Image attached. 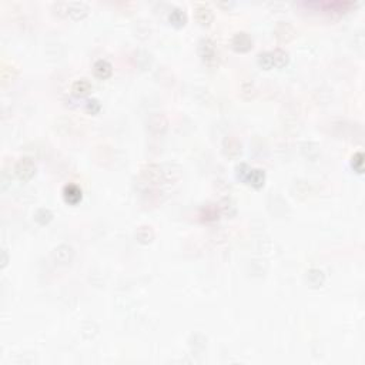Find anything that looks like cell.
I'll return each mask as SVG.
<instances>
[{
    "mask_svg": "<svg viewBox=\"0 0 365 365\" xmlns=\"http://www.w3.org/2000/svg\"><path fill=\"white\" fill-rule=\"evenodd\" d=\"M257 63L264 70L274 69V59H272L271 51H260L257 54Z\"/></svg>",
    "mask_w": 365,
    "mask_h": 365,
    "instance_id": "cell-22",
    "label": "cell"
},
{
    "mask_svg": "<svg viewBox=\"0 0 365 365\" xmlns=\"http://www.w3.org/2000/svg\"><path fill=\"white\" fill-rule=\"evenodd\" d=\"M271 53H272V59H274V67L283 69L284 66L288 65V62H290V54H288V51L284 50V49H281V47H277V49L271 50Z\"/></svg>",
    "mask_w": 365,
    "mask_h": 365,
    "instance_id": "cell-21",
    "label": "cell"
},
{
    "mask_svg": "<svg viewBox=\"0 0 365 365\" xmlns=\"http://www.w3.org/2000/svg\"><path fill=\"white\" fill-rule=\"evenodd\" d=\"M305 278H307V283L310 284V287L320 288V287L324 286V283H325V274H324V271L320 270V268H310V270L305 272Z\"/></svg>",
    "mask_w": 365,
    "mask_h": 365,
    "instance_id": "cell-17",
    "label": "cell"
},
{
    "mask_svg": "<svg viewBox=\"0 0 365 365\" xmlns=\"http://www.w3.org/2000/svg\"><path fill=\"white\" fill-rule=\"evenodd\" d=\"M154 230L151 226H147V224H142L140 227H137L136 230V240L138 241L140 244H143V245H147V244H150L153 240H154Z\"/></svg>",
    "mask_w": 365,
    "mask_h": 365,
    "instance_id": "cell-18",
    "label": "cell"
},
{
    "mask_svg": "<svg viewBox=\"0 0 365 365\" xmlns=\"http://www.w3.org/2000/svg\"><path fill=\"white\" fill-rule=\"evenodd\" d=\"M8 263H9L8 251H6V248H3V250H2V267L5 268V267L8 265Z\"/></svg>",
    "mask_w": 365,
    "mask_h": 365,
    "instance_id": "cell-29",
    "label": "cell"
},
{
    "mask_svg": "<svg viewBox=\"0 0 365 365\" xmlns=\"http://www.w3.org/2000/svg\"><path fill=\"white\" fill-rule=\"evenodd\" d=\"M241 94H243L244 99H252L254 94H256V87L252 83H244L241 87Z\"/></svg>",
    "mask_w": 365,
    "mask_h": 365,
    "instance_id": "cell-28",
    "label": "cell"
},
{
    "mask_svg": "<svg viewBox=\"0 0 365 365\" xmlns=\"http://www.w3.org/2000/svg\"><path fill=\"white\" fill-rule=\"evenodd\" d=\"M187 20H188V17H187L184 9L179 8V6H174V8L170 9V12H169V22L172 23L174 27L186 26Z\"/></svg>",
    "mask_w": 365,
    "mask_h": 365,
    "instance_id": "cell-16",
    "label": "cell"
},
{
    "mask_svg": "<svg viewBox=\"0 0 365 365\" xmlns=\"http://www.w3.org/2000/svg\"><path fill=\"white\" fill-rule=\"evenodd\" d=\"M15 174L22 181H29L36 174V163L32 157H20L15 164Z\"/></svg>",
    "mask_w": 365,
    "mask_h": 365,
    "instance_id": "cell-4",
    "label": "cell"
},
{
    "mask_svg": "<svg viewBox=\"0 0 365 365\" xmlns=\"http://www.w3.org/2000/svg\"><path fill=\"white\" fill-rule=\"evenodd\" d=\"M35 220H36L40 226H47V224L53 220V213H51V210L46 207L37 208L36 213H35Z\"/></svg>",
    "mask_w": 365,
    "mask_h": 365,
    "instance_id": "cell-23",
    "label": "cell"
},
{
    "mask_svg": "<svg viewBox=\"0 0 365 365\" xmlns=\"http://www.w3.org/2000/svg\"><path fill=\"white\" fill-rule=\"evenodd\" d=\"M19 76V69L12 63H2L0 67V79L2 86H6L8 83H13Z\"/></svg>",
    "mask_w": 365,
    "mask_h": 365,
    "instance_id": "cell-14",
    "label": "cell"
},
{
    "mask_svg": "<svg viewBox=\"0 0 365 365\" xmlns=\"http://www.w3.org/2000/svg\"><path fill=\"white\" fill-rule=\"evenodd\" d=\"M245 184L254 187V188H261L265 184V172L261 169H252L251 167L250 174L245 180Z\"/></svg>",
    "mask_w": 365,
    "mask_h": 365,
    "instance_id": "cell-19",
    "label": "cell"
},
{
    "mask_svg": "<svg viewBox=\"0 0 365 365\" xmlns=\"http://www.w3.org/2000/svg\"><path fill=\"white\" fill-rule=\"evenodd\" d=\"M92 83L89 81L85 77H81V79H77L73 81L72 85V93L76 96V97H85L87 94L92 92Z\"/></svg>",
    "mask_w": 365,
    "mask_h": 365,
    "instance_id": "cell-20",
    "label": "cell"
},
{
    "mask_svg": "<svg viewBox=\"0 0 365 365\" xmlns=\"http://www.w3.org/2000/svg\"><path fill=\"white\" fill-rule=\"evenodd\" d=\"M85 110L89 115H97L101 110V103L97 99H93V97L87 99L86 103H85Z\"/></svg>",
    "mask_w": 365,
    "mask_h": 365,
    "instance_id": "cell-26",
    "label": "cell"
},
{
    "mask_svg": "<svg viewBox=\"0 0 365 365\" xmlns=\"http://www.w3.org/2000/svg\"><path fill=\"white\" fill-rule=\"evenodd\" d=\"M53 9L59 16L72 17L74 20H81L89 13V5L85 2H59L53 5Z\"/></svg>",
    "mask_w": 365,
    "mask_h": 365,
    "instance_id": "cell-3",
    "label": "cell"
},
{
    "mask_svg": "<svg viewBox=\"0 0 365 365\" xmlns=\"http://www.w3.org/2000/svg\"><path fill=\"white\" fill-rule=\"evenodd\" d=\"M218 206H220V210H221V214H226L231 217V215L236 214V203L231 200L230 197H226V199H222L220 203H218Z\"/></svg>",
    "mask_w": 365,
    "mask_h": 365,
    "instance_id": "cell-24",
    "label": "cell"
},
{
    "mask_svg": "<svg viewBox=\"0 0 365 365\" xmlns=\"http://www.w3.org/2000/svg\"><path fill=\"white\" fill-rule=\"evenodd\" d=\"M169 129V119L163 113H151L149 117V130L154 136H163Z\"/></svg>",
    "mask_w": 365,
    "mask_h": 365,
    "instance_id": "cell-9",
    "label": "cell"
},
{
    "mask_svg": "<svg viewBox=\"0 0 365 365\" xmlns=\"http://www.w3.org/2000/svg\"><path fill=\"white\" fill-rule=\"evenodd\" d=\"M140 180L147 188H156L160 184L167 183L165 181L164 164H156V163L144 164L140 169Z\"/></svg>",
    "mask_w": 365,
    "mask_h": 365,
    "instance_id": "cell-2",
    "label": "cell"
},
{
    "mask_svg": "<svg viewBox=\"0 0 365 365\" xmlns=\"http://www.w3.org/2000/svg\"><path fill=\"white\" fill-rule=\"evenodd\" d=\"M194 15H195V20L200 23L201 26H210L214 22V12L206 3H195Z\"/></svg>",
    "mask_w": 365,
    "mask_h": 365,
    "instance_id": "cell-10",
    "label": "cell"
},
{
    "mask_svg": "<svg viewBox=\"0 0 365 365\" xmlns=\"http://www.w3.org/2000/svg\"><path fill=\"white\" fill-rule=\"evenodd\" d=\"M197 53L201 62L207 67H217L220 65V53L217 49V44L210 37H201L197 44Z\"/></svg>",
    "mask_w": 365,
    "mask_h": 365,
    "instance_id": "cell-1",
    "label": "cell"
},
{
    "mask_svg": "<svg viewBox=\"0 0 365 365\" xmlns=\"http://www.w3.org/2000/svg\"><path fill=\"white\" fill-rule=\"evenodd\" d=\"M220 214H221L220 206L215 204V203L204 204L200 210V217L203 221H215V220H218Z\"/></svg>",
    "mask_w": 365,
    "mask_h": 365,
    "instance_id": "cell-15",
    "label": "cell"
},
{
    "mask_svg": "<svg viewBox=\"0 0 365 365\" xmlns=\"http://www.w3.org/2000/svg\"><path fill=\"white\" fill-rule=\"evenodd\" d=\"M230 44L233 47V50H236L237 53H247L252 49V37L247 33V32H236L231 40H230Z\"/></svg>",
    "mask_w": 365,
    "mask_h": 365,
    "instance_id": "cell-5",
    "label": "cell"
},
{
    "mask_svg": "<svg viewBox=\"0 0 365 365\" xmlns=\"http://www.w3.org/2000/svg\"><path fill=\"white\" fill-rule=\"evenodd\" d=\"M222 153L224 156L229 158H237L241 156L243 153V144L240 142V138L233 134L230 136H226L222 138Z\"/></svg>",
    "mask_w": 365,
    "mask_h": 365,
    "instance_id": "cell-6",
    "label": "cell"
},
{
    "mask_svg": "<svg viewBox=\"0 0 365 365\" xmlns=\"http://www.w3.org/2000/svg\"><path fill=\"white\" fill-rule=\"evenodd\" d=\"M81 197H83V191H81V188L77 184L69 183V184H66L63 187V199H65L67 204L76 206V204H79L80 201H81Z\"/></svg>",
    "mask_w": 365,
    "mask_h": 365,
    "instance_id": "cell-12",
    "label": "cell"
},
{
    "mask_svg": "<svg viewBox=\"0 0 365 365\" xmlns=\"http://www.w3.org/2000/svg\"><path fill=\"white\" fill-rule=\"evenodd\" d=\"M295 35H297V30L294 29V26L290 22L281 20V22L275 23V26H274V36L279 43L291 42Z\"/></svg>",
    "mask_w": 365,
    "mask_h": 365,
    "instance_id": "cell-8",
    "label": "cell"
},
{
    "mask_svg": "<svg viewBox=\"0 0 365 365\" xmlns=\"http://www.w3.org/2000/svg\"><path fill=\"white\" fill-rule=\"evenodd\" d=\"M93 74L96 79L106 80L113 74V66L104 59H99L93 65Z\"/></svg>",
    "mask_w": 365,
    "mask_h": 365,
    "instance_id": "cell-13",
    "label": "cell"
},
{
    "mask_svg": "<svg viewBox=\"0 0 365 365\" xmlns=\"http://www.w3.org/2000/svg\"><path fill=\"white\" fill-rule=\"evenodd\" d=\"M51 258L59 265L70 264L74 258V248L69 244H60L51 251Z\"/></svg>",
    "mask_w": 365,
    "mask_h": 365,
    "instance_id": "cell-7",
    "label": "cell"
},
{
    "mask_svg": "<svg viewBox=\"0 0 365 365\" xmlns=\"http://www.w3.org/2000/svg\"><path fill=\"white\" fill-rule=\"evenodd\" d=\"M251 167L247 163H240V164L236 167V177L237 180H240L241 183H245V180L248 177L250 174Z\"/></svg>",
    "mask_w": 365,
    "mask_h": 365,
    "instance_id": "cell-27",
    "label": "cell"
},
{
    "mask_svg": "<svg viewBox=\"0 0 365 365\" xmlns=\"http://www.w3.org/2000/svg\"><path fill=\"white\" fill-rule=\"evenodd\" d=\"M311 6H318L321 8L324 12H336V13H344L348 12L350 9L355 8L357 5L352 2H322V3H311Z\"/></svg>",
    "mask_w": 365,
    "mask_h": 365,
    "instance_id": "cell-11",
    "label": "cell"
},
{
    "mask_svg": "<svg viewBox=\"0 0 365 365\" xmlns=\"http://www.w3.org/2000/svg\"><path fill=\"white\" fill-rule=\"evenodd\" d=\"M351 167L354 169V172H357L358 174H362L364 173V154L361 151L354 153V156L351 157Z\"/></svg>",
    "mask_w": 365,
    "mask_h": 365,
    "instance_id": "cell-25",
    "label": "cell"
}]
</instances>
